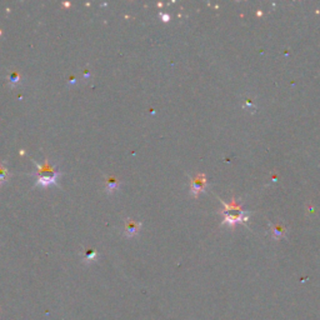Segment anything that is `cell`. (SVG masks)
I'll return each mask as SVG.
<instances>
[{
    "instance_id": "4",
    "label": "cell",
    "mask_w": 320,
    "mask_h": 320,
    "mask_svg": "<svg viewBox=\"0 0 320 320\" xmlns=\"http://www.w3.org/2000/svg\"><path fill=\"white\" fill-rule=\"evenodd\" d=\"M9 169L4 164H0V184H3L8 180Z\"/></svg>"
},
{
    "instance_id": "7",
    "label": "cell",
    "mask_w": 320,
    "mask_h": 320,
    "mask_svg": "<svg viewBox=\"0 0 320 320\" xmlns=\"http://www.w3.org/2000/svg\"><path fill=\"white\" fill-rule=\"evenodd\" d=\"M10 79H11V81H13V83H15V81H18V80H19L18 74H13V75L10 76Z\"/></svg>"
},
{
    "instance_id": "2",
    "label": "cell",
    "mask_w": 320,
    "mask_h": 320,
    "mask_svg": "<svg viewBox=\"0 0 320 320\" xmlns=\"http://www.w3.org/2000/svg\"><path fill=\"white\" fill-rule=\"evenodd\" d=\"M205 187H207V179H205L204 175L200 174L192 180V187H190V189H192L193 194L198 195L200 192H203V189H204Z\"/></svg>"
},
{
    "instance_id": "6",
    "label": "cell",
    "mask_w": 320,
    "mask_h": 320,
    "mask_svg": "<svg viewBox=\"0 0 320 320\" xmlns=\"http://www.w3.org/2000/svg\"><path fill=\"white\" fill-rule=\"evenodd\" d=\"M108 190L109 192H113V190H115L116 188H118V185H119V183H118V180L116 179H114V178H110V179H108Z\"/></svg>"
},
{
    "instance_id": "5",
    "label": "cell",
    "mask_w": 320,
    "mask_h": 320,
    "mask_svg": "<svg viewBox=\"0 0 320 320\" xmlns=\"http://www.w3.org/2000/svg\"><path fill=\"white\" fill-rule=\"evenodd\" d=\"M285 234V228L283 225H275L274 229H273V238L274 239H279L283 235Z\"/></svg>"
},
{
    "instance_id": "1",
    "label": "cell",
    "mask_w": 320,
    "mask_h": 320,
    "mask_svg": "<svg viewBox=\"0 0 320 320\" xmlns=\"http://www.w3.org/2000/svg\"><path fill=\"white\" fill-rule=\"evenodd\" d=\"M58 172L54 169L53 167L46 163L45 165H39V175H38V184L40 185H48L51 183H55L56 178H58Z\"/></svg>"
},
{
    "instance_id": "3",
    "label": "cell",
    "mask_w": 320,
    "mask_h": 320,
    "mask_svg": "<svg viewBox=\"0 0 320 320\" xmlns=\"http://www.w3.org/2000/svg\"><path fill=\"white\" fill-rule=\"evenodd\" d=\"M140 227H141L140 223L135 222V220H126L125 223L126 237H134L135 234H138V232L140 230Z\"/></svg>"
}]
</instances>
